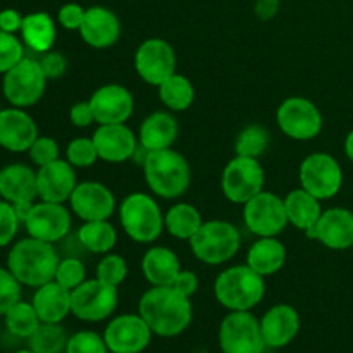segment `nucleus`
<instances>
[{
  "label": "nucleus",
  "mask_w": 353,
  "mask_h": 353,
  "mask_svg": "<svg viewBox=\"0 0 353 353\" xmlns=\"http://www.w3.org/2000/svg\"><path fill=\"white\" fill-rule=\"evenodd\" d=\"M138 314L155 336L174 338L192 324L193 307L192 300L172 286H152L141 295Z\"/></svg>",
  "instance_id": "nucleus-1"
},
{
  "label": "nucleus",
  "mask_w": 353,
  "mask_h": 353,
  "mask_svg": "<svg viewBox=\"0 0 353 353\" xmlns=\"http://www.w3.org/2000/svg\"><path fill=\"white\" fill-rule=\"evenodd\" d=\"M141 164L145 183L150 192L161 199H179L192 185V168L185 155L174 148L147 152Z\"/></svg>",
  "instance_id": "nucleus-2"
},
{
  "label": "nucleus",
  "mask_w": 353,
  "mask_h": 353,
  "mask_svg": "<svg viewBox=\"0 0 353 353\" xmlns=\"http://www.w3.org/2000/svg\"><path fill=\"white\" fill-rule=\"evenodd\" d=\"M59 255L54 243L28 236L17 241L7 255V269L17 278L21 285L38 288L54 281L59 265Z\"/></svg>",
  "instance_id": "nucleus-3"
},
{
  "label": "nucleus",
  "mask_w": 353,
  "mask_h": 353,
  "mask_svg": "<svg viewBox=\"0 0 353 353\" xmlns=\"http://www.w3.org/2000/svg\"><path fill=\"white\" fill-rule=\"evenodd\" d=\"M264 295V276L247 264L224 269L214 281V296L228 310L255 309Z\"/></svg>",
  "instance_id": "nucleus-4"
},
{
  "label": "nucleus",
  "mask_w": 353,
  "mask_h": 353,
  "mask_svg": "<svg viewBox=\"0 0 353 353\" xmlns=\"http://www.w3.org/2000/svg\"><path fill=\"white\" fill-rule=\"evenodd\" d=\"M241 234L233 223L224 219L203 221L195 236L190 240V248L200 262L207 265H221L230 262L238 254Z\"/></svg>",
  "instance_id": "nucleus-5"
},
{
  "label": "nucleus",
  "mask_w": 353,
  "mask_h": 353,
  "mask_svg": "<svg viewBox=\"0 0 353 353\" xmlns=\"http://www.w3.org/2000/svg\"><path fill=\"white\" fill-rule=\"evenodd\" d=\"M119 221L137 243H154L164 231V214L148 193H130L119 205Z\"/></svg>",
  "instance_id": "nucleus-6"
},
{
  "label": "nucleus",
  "mask_w": 353,
  "mask_h": 353,
  "mask_svg": "<svg viewBox=\"0 0 353 353\" xmlns=\"http://www.w3.org/2000/svg\"><path fill=\"white\" fill-rule=\"evenodd\" d=\"M217 340L223 353H264L268 348L261 321L252 310H230L221 321Z\"/></svg>",
  "instance_id": "nucleus-7"
},
{
  "label": "nucleus",
  "mask_w": 353,
  "mask_h": 353,
  "mask_svg": "<svg viewBox=\"0 0 353 353\" xmlns=\"http://www.w3.org/2000/svg\"><path fill=\"white\" fill-rule=\"evenodd\" d=\"M47 88V76L40 62L31 57H23L12 69L3 74L2 92L12 107H31L43 97Z\"/></svg>",
  "instance_id": "nucleus-8"
},
{
  "label": "nucleus",
  "mask_w": 353,
  "mask_h": 353,
  "mask_svg": "<svg viewBox=\"0 0 353 353\" xmlns=\"http://www.w3.org/2000/svg\"><path fill=\"white\" fill-rule=\"evenodd\" d=\"M117 286L100 279H86L71 292V314L85 323H102L117 309Z\"/></svg>",
  "instance_id": "nucleus-9"
},
{
  "label": "nucleus",
  "mask_w": 353,
  "mask_h": 353,
  "mask_svg": "<svg viewBox=\"0 0 353 353\" xmlns=\"http://www.w3.org/2000/svg\"><path fill=\"white\" fill-rule=\"evenodd\" d=\"M276 121L283 134L296 141H309L323 131V114L305 97H288L279 103Z\"/></svg>",
  "instance_id": "nucleus-10"
},
{
  "label": "nucleus",
  "mask_w": 353,
  "mask_h": 353,
  "mask_svg": "<svg viewBox=\"0 0 353 353\" xmlns=\"http://www.w3.org/2000/svg\"><path fill=\"white\" fill-rule=\"evenodd\" d=\"M265 172L259 159L236 157L231 159L223 169L221 190L224 196L233 203H247L264 190Z\"/></svg>",
  "instance_id": "nucleus-11"
},
{
  "label": "nucleus",
  "mask_w": 353,
  "mask_h": 353,
  "mask_svg": "<svg viewBox=\"0 0 353 353\" xmlns=\"http://www.w3.org/2000/svg\"><path fill=\"white\" fill-rule=\"evenodd\" d=\"M299 178L302 188L323 202L340 193L343 186V169L333 155L314 152L300 164Z\"/></svg>",
  "instance_id": "nucleus-12"
},
{
  "label": "nucleus",
  "mask_w": 353,
  "mask_h": 353,
  "mask_svg": "<svg viewBox=\"0 0 353 353\" xmlns=\"http://www.w3.org/2000/svg\"><path fill=\"white\" fill-rule=\"evenodd\" d=\"M243 221L247 230L255 236H279L290 224L285 199L262 190L254 199L243 203Z\"/></svg>",
  "instance_id": "nucleus-13"
},
{
  "label": "nucleus",
  "mask_w": 353,
  "mask_h": 353,
  "mask_svg": "<svg viewBox=\"0 0 353 353\" xmlns=\"http://www.w3.org/2000/svg\"><path fill=\"white\" fill-rule=\"evenodd\" d=\"M178 59L169 41L164 38H148L134 54V71L141 81L150 86H159L176 72Z\"/></svg>",
  "instance_id": "nucleus-14"
},
{
  "label": "nucleus",
  "mask_w": 353,
  "mask_h": 353,
  "mask_svg": "<svg viewBox=\"0 0 353 353\" xmlns=\"http://www.w3.org/2000/svg\"><path fill=\"white\" fill-rule=\"evenodd\" d=\"M152 330L140 314H123L109 321L103 340L110 353H141L150 345Z\"/></svg>",
  "instance_id": "nucleus-15"
},
{
  "label": "nucleus",
  "mask_w": 353,
  "mask_h": 353,
  "mask_svg": "<svg viewBox=\"0 0 353 353\" xmlns=\"http://www.w3.org/2000/svg\"><path fill=\"white\" fill-rule=\"evenodd\" d=\"M30 236L55 243L68 236L71 230V212L64 203L43 202L33 203L24 219Z\"/></svg>",
  "instance_id": "nucleus-16"
},
{
  "label": "nucleus",
  "mask_w": 353,
  "mask_h": 353,
  "mask_svg": "<svg viewBox=\"0 0 353 353\" xmlns=\"http://www.w3.org/2000/svg\"><path fill=\"white\" fill-rule=\"evenodd\" d=\"M112 190L99 181L78 183L69 199L71 210L83 221H107L116 210Z\"/></svg>",
  "instance_id": "nucleus-17"
},
{
  "label": "nucleus",
  "mask_w": 353,
  "mask_h": 353,
  "mask_svg": "<svg viewBox=\"0 0 353 353\" xmlns=\"http://www.w3.org/2000/svg\"><path fill=\"white\" fill-rule=\"evenodd\" d=\"M97 124L126 123L134 110V97L126 86L110 83L97 88L88 99Z\"/></svg>",
  "instance_id": "nucleus-18"
},
{
  "label": "nucleus",
  "mask_w": 353,
  "mask_h": 353,
  "mask_svg": "<svg viewBox=\"0 0 353 353\" xmlns=\"http://www.w3.org/2000/svg\"><path fill=\"white\" fill-rule=\"evenodd\" d=\"M92 138L99 152V159L109 164H121L134 159L140 148L138 137L130 126H126V123L99 124Z\"/></svg>",
  "instance_id": "nucleus-19"
},
{
  "label": "nucleus",
  "mask_w": 353,
  "mask_h": 353,
  "mask_svg": "<svg viewBox=\"0 0 353 353\" xmlns=\"http://www.w3.org/2000/svg\"><path fill=\"white\" fill-rule=\"evenodd\" d=\"M76 185H78V181H76L74 168L68 161L57 159V161L50 162V164L38 168V199L43 200V202H69Z\"/></svg>",
  "instance_id": "nucleus-20"
},
{
  "label": "nucleus",
  "mask_w": 353,
  "mask_h": 353,
  "mask_svg": "<svg viewBox=\"0 0 353 353\" xmlns=\"http://www.w3.org/2000/svg\"><path fill=\"white\" fill-rule=\"evenodd\" d=\"M38 137L37 123L26 110L21 107L0 110V147L21 154L30 150Z\"/></svg>",
  "instance_id": "nucleus-21"
},
{
  "label": "nucleus",
  "mask_w": 353,
  "mask_h": 353,
  "mask_svg": "<svg viewBox=\"0 0 353 353\" xmlns=\"http://www.w3.org/2000/svg\"><path fill=\"white\" fill-rule=\"evenodd\" d=\"M261 330L268 348L288 347L300 331V314L288 303H278L262 316Z\"/></svg>",
  "instance_id": "nucleus-22"
},
{
  "label": "nucleus",
  "mask_w": 353,
  "mask_h": 353,
  "mask_svg": "<svg viewBox=\"0 0 353 353\" xmlns=\"http://www.w3.org/2000/svg\"><path fill=\"white\" fill-rule=\"evenodd\" d=\"M83 41L93 48H109L119 40L121 21L116 12L107 7L93 6L85 12L81 28H79Z\"/></svg>",
  "instance_id": "nucleus-23"
},
{
  "label": "nucleus",
  "mask_w": 353,
  "mask_h": 353,
  "mask_svg": "<svg viewBox=\"0 0 353 353\" xmlns=\"http://www.w3.org/2000/svg\"><path fill=\"white\" fill-rule=\"evenodd\" d=\"M316 240L330 250L353 247V212L343 207L323 210L316 224Z\"/></svg>",
  "instance_id": "nucleus-24"
},
{
  "label": "nucleus",
  "mask_w": 353,
  "mask_h": 353,
  "mask_svg": "<svg viewBox=\"0 0 353 353\" xmlns=\"http://www.w3.org/2000/svg\"><path fill=\"white\" fill-rule=\"evenodd\" d=\"M179 137L178 119L168 110H157L147 116L138 131L140 147L147 152L172 148Z\"/></svg>",
  "instance_id": "nucleus-25"
},
{
  "label": "nucleus",
  "mask_w": 353,
  "mask_h": 353,
  "mask_svg": "<svg viewBox=\"0 0 353 353\" xmlns=\"http://www.w3.org/2000/svg\"><path fill=\"white\" fill-rule=\"evenodd\" d=\"M0 195L10 203H33L38 199L37 172L26 164H10L0 171Z\"/></svg>",
  "instance_id": "nucleus-26"
},
{
  "label": "nucleus",
  "mask_w": 353,
  "mask_h": 353,
  "mask_svg": "<svg viewBox=\"0 0 353 353\" xmlns=\"http://www.w3.org/2000/svg\"><path fill=\"white\" fill-rule=\"evenodd\" d=\"M31 303L41 323L61 324L71 314V290L64 288L54 279L38 286Z\"/></svg>",
  "instance_id": "nucleus-27"
},
{
  "label": "nucleus",
  "mask_w": 353,
  "mask_h": 353,
  "mask_svg": "<svg viewBox=\"0 0 353 353\" xmlns=\"http://www.w3.org/2000/svg\"><path fill=\"white\" fill-rule=\"evenodd\" d=\"M141 272L152 286H171L181 272V262L171 248L150 247L141 259Z\"/></svg>",
  "instance_id": "nucleus-28"
},
{
  "label": "nucleus",
  "mask_w": 353,
  "mask_h": 353,
  "mask_svg": "<svg viewBox=\"0 0 353 353\" xmlns=\"http://www.w3.org/2000/svg\"><path fill=\"white\" fill-rule=\"evenodd\" d=\"M286 262V247L278 236L259 238L252 243L247 254V265H250L255 272L268 278L283 269Z\"/></svg>",
  "instance_id": "nucleus-29"
},
{
  "label": "nucleus",
  "mask_w": 353,
  "mask_h": 353,
  "mask_svg": "<svg viewBox=\"0 0 353 353\" xmlns=\"http://www.w3.org/2000/svg\"><path fill=\"white\" fill-rule=\"evenodd\" d=\"M21 38L23 43L30 50L45 54L52 50L57 37V28H55L54 19L48 12L38 10V12L26 14L23 17V26H21Z\"/></svg>",
  "instance_id": "nucleus-30"
},
{
  "label": "nucleus",
  "mask_w": 353,
  "mask_h": 353,
  "mask_svg": "<svg viewBox=\"0 0 353 353\" xmlns=\"http://www.w3.org/2000/svg\"><path fill=\"white\" fill-rule=\"evenodd\" d=\"M285 207L288 223L293 228H296V230L303 231V233L312 230L317 224V221H319L321 214H323L321 200L316 199L307 190H303L302 186L296 190H292L285 196Z\"/></svg>",
  "instance_id": "nucleus-31"
},
{
  "label": "nucleus",
  "mask_w": 353,
  "mask_h": 353,
  "mask_svg": "<svg viewBox=\"0 0 353 353\" xmlns=\"http://www.w3.org/2000/svg\"><path fill=\"white\" fill-rule=\"evenodd\" d=\"M203 224V217L195 205L186 202L174 203L164 214V228L171 236L190 241Z\"/></svg>",
  "instance_id": "nucleus-32"
},
{
  "label": "nucleus",
  "mask_w": 353,
  "mask_h": 353,
  "mask_svg": "<svg viewBox=\"0 0 353 353\" xmlns=\"http://www.w3.org/2000/svg\"><path fill=\"white\" fill-rule=\"evenodd\" d=\"M159 99L171 112H183L195 102V86L185 74L174 72L157 86Z\"/></svg>",
  "instance_id": "nucleus-33"
},
{
  "label": "nucleus",
  "mask_w": 353,
  "mask_h": 353,
  "mask_svg": "<svg viewBox=\"0 0 353 353\" xmlns=\"http://www.w3.org/2000/svg\"><path fill=\"white\" fill-rule=\"evenodd\" d=\"M78 238L83 247L92 254L105 255L116 247L117 231L112 224L107 221H88L79 228Z\"/></svg>",
  "instance_id": "nucleus-34"
},
{
  "label": "nucleus",
  "mask_w": 353,
  "mask_h": 353,
  "mask_svg": "<svg viewBox=\"0 0 353 353\" xmlns=\"http://www.w3.org/2000/svg\"><path fill=\"white\" fill-rule=\"evenodd\" d=\"M68 341L69 338L61 324L41 323L28 338V348L34 353H65Z\"/></svg>",
  "instance_id": "nucleus-35"
},
{
  "label": "nucleus",
  "mask_w": 353,
  "mask_h": 353,
  "mask_svg": "<svg viewBox=\"0 0 353 353\" xmlns=\"http://www.w3.org/2000/svg\"><path fill=\"white\" fill-rule=\"evenodd\" d=\"M3 317H6L7 331H9L10 334H14V336L26 338V340L38 330V326L41 324L33 303L23 302V300L14 303V305L7 310Z\"/></svg>",
  "instance_id": "nucleus-36"
},
{
  "label": "nucleus",
  "mask_w": 353,
  "mask_h": 353,
  "mask_svg": "<svg viewBox=\"0 0 353 353\" xmlns=\"http://www.w3.org/2000/svg\"><path fill=\"white\" fill-rule=\"evenodd\" d=\"M271 143V134L261 124H248L240 133L236 134L234 140V152L241 157L259 159Z\"/></svg>",
  "instance_id": "nucleus-37"
},
{
  "label": "nucleus",
  "mask_w": 353,
  "mask_h": 353,
  "mask_svg": "<svg viewBox=\"0 0 353 353\" xmlns=\"http://www.w3.org/2000/svg\"><path fill=\"white\" fill-rule=\"evenodd\" d=\"M65 161L74 169L92 168L99 161V152L93 143V138L79 137L69 141L68 148H65Z\"/></svg>",
  "instance_id": "nucleus-38"
},
{
  "label": "nucleus",
  "mask_w": 353,
  "mask_h": 353,
  "mask_svg": "<svg viewBox=\"0 0 353 353\" xmlns=\"http://www.w3.org/2000/svg\"><path fill=\"white\" fill-rule=\"evenodd\" d=\"M128 276V264L124 257L117 254H105L97 264V279L107 283V285L119 286Z\"/></svg>",
  "instance_id": "nucleus-39"
},
{
  "label": "nucleus",
  "mask_w": 353,
  "mask_h": 353,
  "mask_svg": "<svg viewBox=\"0 0 353 353\" xmlns=\"http://www.w3.org/2000/svg\"><path fill=\"white\" fill-rule=\"evenodd\" d=\"M65 353H110L107 348L103 334L95 331H78L72 336H69Z\"/></svg>",
  "instance_id": "nucleus-40"
},
{
  "label": "nucleus",
  "mask_w": 353,
  "mask_h": 353,
  "mask_svg": "<svg viewBox=\"0 0 353 353\" xmlns=\"http://www.w3.org/2000/svg\"><path fill=\"white\" fill-rule=\"evenodd\" d=\"M55 281L61 286L68 290H74L81 285L83 281H86V269L79 259L68 257L59 261L57 271H55Z\"/></svg>",
  "instance_id": "nucleus-41"
},
{
  "label": "nucleus",
  "mask_w": 353,
  "mask_h": 353,
  "mask_svg": "<svg viewBox=\"0 0 353 353\" xmlns=\"http://www.w3.org/2000/svg\"><path fill=\"white\" fill-rule=\"evenodd\" d=\"M24 57V45L16 34L0 30V72L6 74Z\"/></svg>",
  "instance_id": "nucleus-42"
},
{
  "label": "nucleus",
  "mask_w": 353,
  "mask_h": 353,
  "mask_svg": "<svg viewBox=\"0 0 353 353\" xmlns=\"http://www.w3.org/2000/svg\"><path fill=\"white\" fill-rule=\"evenodd\" d=\"M21 300V283L9 269L0 268V316Z\"/></svg>",
  "instance_id": "nucleus-43"
},
{
  "label": "nucleus",
  "mask_w": 353,
  "mask_h": 353,
  "mask_svg": "<svg viewBox=\"0 0 353 353\" xmlns=\"http://www.w3.org/2000/svg\"><path fill=\"white\" fill-rule=\"evenodd\" d=\"M28 154H30V159L33 161V164L38 165V168L61 159L59 157V154H61L59 143L50 137H38L30 147Z\"/></svg>",
  "instance_id": "nucleus-44"
},
{
  "label": "nucleus",
  "mask_w": 353,
  "mask_h": 353,
  "mask_svg": "<svg viewBox=\"0 0 353 353\" xmlns=\"http://www.w3.org/2000/svg\"><path fill=\"white\" fill-rule=\"evenodd\" d=\"M19 223L21 219L16 212V207L7 200H0V248L14 240Z\"/></svg>",
  "instance_id": "nucleus-45"
},
{
  "label": "nucleus",
  "mask_w": 353,
  "mask_h": 353,
  "mask_svg": "<svg viewBox=\"0 0 353 353\" xmlns=\"http://www.w3.org/2000/svg\"><path fill=\"white\" fill-rule=\"evenodd\" d=\"M38 62H40V68L43 71V74L47 76V79H59L68 71V59L61 52H45V54H41Z\"/></svg>",
  "instance_id": "nucleus-46"
},
{
  "label": "nucleus",
  "mask_w": 353,
  "mask_h": 353,
  "mask_svg": "<svg viewBox=\"0 0 353 353\" xmlns=\"http://www.w3.org/2000/svg\"><path fill=\"white\" fill-rule=\"evenodd\" d=\"M86 9H83L79 3H64L57 12V21L64 30L69 31H79L83 19H85Z\"/></svg>",
  "instance_id": "nucleus-47"
},
{
  "label": "nucleus",
  "mask_w": 353,
  "mask_h": 353,
  "mask_svg": "<svg viewBox=\"0 0 353 353\" xmlns=\"http://www.w3.org/2000/svg\"><path fill=\"white\" fill-rule=\"evenodd\" d=\"M69 119H71L72 126L76 128H88L90 124L95 123V116H93L92 105H90L88 100L76 102L69 110Z\"/></svg>",
  "instance_id": "nucleus-48"
},
{
  "label": "nucleus",
  "mask_w": 353,
  "mask_h": 353,
  "mask_svg": "<svg viewBox=\"0 0 353 353\" xmlns=\"http://www.w3.org/2000/svg\"><path fill=\"white\" fill-rule=\"evenodd\" d=\"M171 286H172V288L178 290L179 293H183L185 296L192 299V296L195 295L196 290H199V286H200L199 276H196L195 272L186 271V269H181V272L176 276L174 283H172Z\"/></svg>",
  "instance_id": "nucleus-49"
},
{
  "label": "nucleus",
  "mask_w": 353,
  "mask_h": 353,
  "mask_svg": "<svg viewBox=\"0 0 353 353\" xmlns=\"http://www.w3.org/2000/svg\"><path fill=\"white\" fill-rule=\"evenodd\" d=\"M23 17L24 16H21L16 9L0 10V30L6 31V33L16 34L23 26Z\"/></svg>",
  "instance_id": "nucleus-50"
},
{
  "label": "nucleus",
  "mask_w": 353,
  "mask_h": 353,
  "mask_svg": "<svg viewBox=\"0 0 353 353\" xmlns=\"http://www.w3.org/2000/svg\"><path fill=\"white\" fill-rule=\"evenodd\" d=\"M279 7H281V0H255V17L261 21L274 19L279 12Z\"/></svg>",
  "instance_id": "nucleus-51"
},
{
  "label": "nucleus",
  "mask_w": 353,
  "mask_h": 353,
  "mask_svg": "<svg viewBox=\"0 0 353 353\" xmlns=\"http://www.w3.org/2000/svg\"><path fill=\"white\" fill-rule=\"evenodd\" d=\"M345 154L353 162V130L345 138Z\"/></svg>",
  "instance_id": "nucleus-52"
},
{
  "label": "nucleus",
  "mask_w": 353,
  "mask_h": 353,
  "mask_svg": "<svg viewBox=\"0 0 353 353\" xmlns=\"http://www.w3.org/2000/svg\"><path fill=\"white\" fill-rule=\"evenodd\" d=\"M14 353H34L33 350H30V348H28V350H17V352H14Z\"/></svg>",
  "instance_id": "nucleus-53"
},
{
  "label": "nucleus",
  "mask_w": 353,
  "mask_h": 353,
  "mask_svg": "<svg viewBox=\"0 0 353 353\" xmlns=\"http://www.w3.org/2000/svg\"><path fill=\"white\" fill-rule=\"evenodd\" d=\"M0 110H2V109H0Z\"/></svg>",
  "instance_id": "nucleus-54"
}]
</instances>
